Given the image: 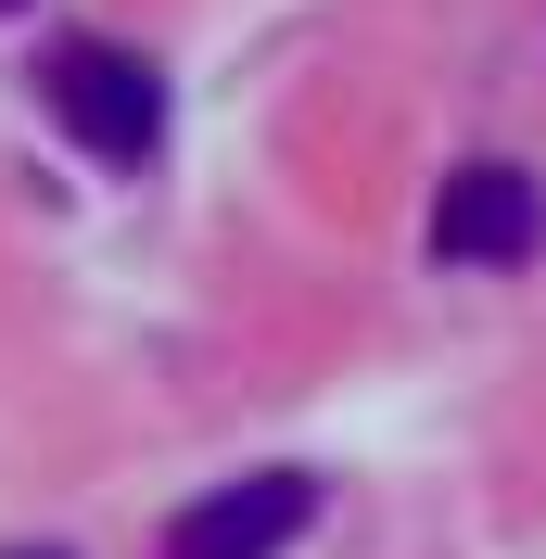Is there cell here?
<instances>
[{
	"instance_id": "1",
	"label": "cell",
	"mask_w": 546,
	"mask_h": 559,
	"mask_svg": "<svg viewBox=\"0 0 546 559\" xmlns=\"http://www.w3.org/2000/svg\"><path fill=\"white\" fill-rule=\"evenodd\" d=\"M38 103L64 115L76 153H103V166H153L166 153V76L115 51V38H64L51 64H38Z\"/></svg>"
},
{
	"instance_id": "2",
	"label": "cell",
	"mask_w": 546,
	"mask_h": 559,
	"mask_svg": "<svg viewBox=\"0 0 546 559\" xmlns=\"http://www.w3.org/2000/svg\"><path fill=\"white\" fill-rule=\"evenodd\" d=\"M306 522H318V471H241L166 522V559H280L306 547Z\"/></svg>"
},
{
	"instance_id": "3",
	"label": "cell",
	"mask_w": 546,
	"mask_h": 559,
	"mask_svg": "<svg viewBox=\"0 0 546 559\" xmlns=\"http://www.w3.org/2000/svg\"><path fill=\"white\" fill-rule=\"evenodd\" d=\"M534 229H546V191L521 166H458L432 191V254L444 267H521Z\"/></svg>"
},
{
	"instance_id": "4",
	"label": "cell",
	"mask_w": 546,
	"mask_h": 559,
	"mask_svg": "<svg viewBox=\"0 0 546 559\" xmlns=\"http://www.w3.org/2000/svg\"><path fill=\"white\" fill-rule=\"evenodd\" d=\"M0 559H64V547H0Z\"/></svg>"
},
{
	"instance_id": "5",
	"label": "cell",
	"mask_w": 546,
	"mask_h": 559,
	"mask_svg": "<svg viewBox=\"0 0 546 559\" xmlns=\"http://www.w3.org/2000/svg\"><path fill=\"white\" fill-rule=\"evenodd\" d=\"M0 13H26V0H0Z\"/></svg>"
}]
</instances>
